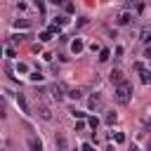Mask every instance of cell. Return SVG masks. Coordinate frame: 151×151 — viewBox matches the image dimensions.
Masks as SVG:
<instances>
[{"mask_svg": "<svg viewBox=\"0 0 151 151\" xmlns=\"http://www.w3.org/2000/svg\"><path fill=\"white\" fill-rule=\"evenodd\" d=\"M50 94H52V99H57V101H61L66 94H64V85H59V83H52L50 85Z\"/></svg>", "mask_w": 151, "mask_h": 151, "instance_id": "7a4b0ae2", "label": "cell"}, {"mask_svg": "<svg viewBox=\"0 0 151 151\" xmlns=\"http://www.w3.org/2000/svg\"><path fill=\"white\" fill-rule=\"evenodd\" d=\"M5 54H7L9 59H14V57H17V50H14V47H5Z\"/></svg>", "mask_w": 151, "mask_h": 151, "instance_id": "7402d4cb", "label": "cell"}, {"mask_svg": "<svg viewBox=\"0 0 151 151\" xmlns=\"http://www.w3.org/2000/svg\"><path fill=\"white\" fill-rule=\"evenodd\" d=\"M87 106H90L92 111H99V109H101V99H99V94H94V97H90V101H87Z\"/></svg>", "mask_w": 151, "mask_h": 151, "instance_id": "ba28073f", "label": "cell"}, {"mask_svg": "<svg viewBox=\"0 0 151 151\" xmlns=\"http://www.w3.org/2000/svg\"><path fill=\"white\" fill-rule=\"evenodd\" d=\"M40 40H42V42H47V40H52V35H50V31H45V33H40Z\"/></svg>", "mask_w": 151, "mask_h": 151, "instance_id": "cb8c5ba5", "label": "cell"}, {"mask_svg": "<svg viewBox=\"0 0 151 151\" xmlns=\"http://www.w3.org/2000/svg\"><path fill=\"white\" fill-rule=\"evenodd\" d=\"M130 151H137V149H134V146H132V149H130Z\"/></svg>", "mask_w": 151, "mask_h": 151, "instance_id": "1f68e13d", "label": "cell"}, {"mask_svg": "<svg viewBox=\"0 0 151 151\" xmlns=\"http://www.w3.org/2000/svg\"><path fill=\"white\" fill-rule=\"evenodd\" d=\"M111 57V50H99V61H109Z\"/></svg>", "mask_w": 151, "mask_h": 151, "instance_id": "5bb4252c", "label": "cell"}, {"mask_svg": "<svg viewBox=\"0 0 151 151\" xmlns=\"http://www.w3.org/2000/svg\"><path fill=\"white\" fill-rule=\"evenodd\" d=\"M83 47H85V42H83L80 38H76V40L71 42V52H73V54H80V52H83Z\"/></svg>", "mask_w": 151, "mask_h": 151, "instance_id": "5b68a950", "label": "cell"}, {"mask_svg": "<svg viewBox=\"0 0 151 151\" xmlns=\"http://www.w3.org/2000/svg\"><path fill=\"white\" fill-rule=\"evenodd\" d=\"M28 149H31V151H42V144H40V139H35V137H28Z\"/></svg>", "mask_w": 151, "mask_h": 151, "instance_id": "30bf717a", "label": "cell"}, {"mask_svg": "<svg viewBox=\"0 0 151 151\" xmlns=\"http://www.w3.org/2000/svg\"><path fill=\"white\" fill-rule=\"evenodd\" d=\"M52 33H59V26H57V24H52V26H50V35H52Z\"/></svg>", "mask_w": 151, "mask_h": 151, "instance_id": "4316f807", "label": "cell"}, {"mask_svg": "<svg viewBox=\"0 0 151 151\" xmlns=\"http://www.w3.org/2000/svg\"><path fill=\"white\" fill-rule=\"evenodd\" d=\"M28 78H31L33 83H40V80H42V73H40V71H33V73H28Z\"/></svg>", "mask_w": 151, "mask_h": 151, "instance_id": "9a60e30c", "label": "cell"}, {"mask_svg": "<svg viewBox=\"0 0 151 151\" xmlns=\"http://www.w3.org/2000/svg\"><path fill=\"white\" fill-rule=\"evenodd\" d=\"M113 94H116V101H118V104H127V101H130V94H132L130 83L123 80L120 85H116V92H113Z\"/></svg>", "mask_w": 151, "mask_h": 151, "instance_id": "6da1fadb", "label": "cell"}, {"mask_svg": "<svg viewBox=\"0 0 151 151\" xmlns=\"http://www.w3.org/2000/svg\"><path fill=\"white\" fill-rule=\"evenodd\" d=\"M87 125H90L92 130H97V125H99V118H97V116H90V118H87Z\"/></svg>", "mask_w": 151, "mask_h": 151, "instance_id": "2e32d148", "label": "cell"}, {"mask_svg": "<svg viewBox=\"0 0 151 151\" xmlns=\"http://www.w3.org/2000/svg\"><path fill=\"white\" fill-rule=\"evenodd\" d=\"M64 7H66V12H68V14H73V12H76V5H73V2H66Z\"/></svg>", "mask_w": 151, "mask_h": 151, "instance_id": "603a6c76", "label": "cell"}, {"mask_svg": "<svg viewBox=\"0 0 151 151\" xmlns=\"http://www.w3.org/2000/svg\"><path fill=\"white\" fill-rule=\"evenodd\" d=\"M17 106L21 109V113H28V101H26L24 94H17Z\"/></svg>", "mask_w": 151, "mask_h": 151, "instance_id": "52a82bcc", "label": "cell"}, {"mask_svg": "<svg viewBox=\"0 0 151 151\" xmlns=\"http://www.w3.org/2000/svg\"><path fill=\"white\" fill-rule=\"evenodd\" d=\"M146 151H151V142H149V146H146Z\"/></svg>", "mask_w": 151, "mask_h": 151, "instance_id": "f1b7e54d", "label": "cell"}, {"mask_svg": "<svg viewBox=\"0 0 151 151\" xmlns=\"http://www.w3.org/2000/svg\"><path fill=\"white\" fill-rule=\"evenodd\" d=\"M142 40L144 42H151V28H142Z\"/></svg>", "mask_w": 151, "mask_h": 151, "instance_id": "ac0fdd59", "label": "cell"}, {"mask_svg": "<svg viewBox=\"0 0 151 151\" xmlns=\"http://www.w3.org/2000/svg\"><path fill=\"white\" fill-rule=\"evenodd\" d=\"M28 26H31L28 19H17V21H14V28H28Z\"/></svg>", "mask_w": 151, "mask_h": 151, "instance_id": "7c38bea8", "label": "cell"}, {"mask_svg": "<svg viewBox=\"0 0 151 151\" xmlns=\"http://www.w3.org/2000/svg\"><path fill=\"white\" fill-rule=\"evenodd\" d=\"M109 76H111V83H116V85H120V83H123V71H120V68H113Z\"/></svg>", "mask_w": 151, "mask_h": 151, "instance_id": "8992f818", "label": "cell"}, {"mask_svg": "<svg viewBox=\"0 0 151 151\" xmlns=\"http://www.w3.org/2000/svg\"><path fill=\"white\" fill-rule=\"evenodd\" d=\"M71 113H73L76 118H85V111H71Z\"/></svg>", "mask_w": 151, "mask_h": 151, "instance_id": "83f0119b", "label": "cell"}, {"mask_svg": "<svg viewBox=\"0 0 151 151\" xmlns=\"http://www.w3.org/2000/svg\"><path fill=\"white\" fill-rule=\"evenodd\" d=\"M38 116H40L42 120H52V111H50V106H47V104H38Z\"/></svg>", "mask_w": 151, "mask_h": 151, "instance_id": "277c9868", "label": "cell"}, {"mask_svg": "<svg viewBox=\"0 0 151 151\" xmlns=\"http://www.w3.org/2000/svg\"><path fill=\"white\" fill-rule=\"evenodd\" d=\"M83 151H97V149H94L90 142H85V144H83Z\"/></svg>", "mask_w": 151, "mask_h": 151, "instance_id": "484cf974", "label": "cell"}, {"mask_svg": "<svg viewBox=\"0 0 151 151\" xmlns=\"http://www.w3.org/2000/svg\"><path fill=\"white\" fill-rule=\"evenodd\" d=\"M142 83H151V71H146V68H142Z\"/></svg>", "mask_w": 151, "mask_h": 151, "instance_id": "e0dca14e", "label": "cell"}, {"mask_svg": "<svg viewBox=\"0 0 151 151\" xmlns=\"http://www.w3.org/2000/svg\"><path fill=\"white\" fill-rule=\"evenodd\" d=\"M104 120H106V125H113V123H116V120H118V116H116V113H113V111H109V113H106V118H104Z\"/></svg>", "mask_w": 151, "mask_h": 151, "instance_id": "4fadbf2b", "label": "cell"}, {"mask_svg": "<svg viewBox=\"0 0 151 151\" xmlns=\"http://www.w3.org/2000/svg\"><path fill=\"white\" fill-rule=\"evenodd\" d=\"M83 92H85L83 87H73V90H68V97H71V99H80Z\"/></svg>", "mask_w": 151, "mask_h": 151, "instance_id": "8fae6325", "label": "cell"}, {"mask_svg": "<svg viewBox=\"0 0 151 151\" xmlns=\"http://www.w3.org/2000/svg\"><path fill=\"white\" fill-rule=\"evenodd\" d=\"M54 144H57V151H68V142H66V134L64 132H57Z\"/></svg>", "mask_w": 151, "mask_h": 151, "instance_id": "3957f363", "label": "cell"}, {"mask_svg": "<svg viewBox=\"0 0 151 151\" xmlns=\"http://www.w3.org/2000/svg\"><path fill=\"white\" fill-rule=\"evenodd\" d=\"M17 71H19V73H26L28 66H26V64H17Z\"/></svg>", "mask_w": 151, "mask_h": 151, "instance_id": "d4e9b609", "label": "cell"}, {"mask_svg": "<svg viewBox=\"0 0 151 151\" xmlns=\"http://www.w3.org/2000/svg\"><path fill=\"white\" fill-rule=\"evenodd\" d=\"M113 142H116V144H123V142H125V134H123V132H113Z\"/></svg>", "mask_w": 151, "mask_h": 151, "instance_id": "d6986e66", "label": "cell"}, {"mask_svg": "<svg viewBox=\"0 0 151 151\" xmlns=\"http://www.w3.org/2000/svg\"><path fill=\"white\" fill-rule=\"evenodd\" d=\"M2 52H5V50H2V47H0V54H2Z\"/></svg>", "mask_w": 151, "mask_h": 151, "instance_id": "4dcf8cb0", "label": "cell"}, {"mask_svg": "<svg viewBox=\"0 0 151 151\" xmlns=\"http://www.w3.org/2000/svg\"><path fill=\"white\" fill-rule=\"evenodd\" d=\"M54 24H57V26H66V24H68V17H57Z\"/></svg>", "mask_w": 151, "mask_h": 151, "instance_id": "ffe728a7", "label": "cell"}, {"mask_svg": "<svg viewBox=\"0 0 151 151\" xmlns=\"http://www.w3.org/2000/svg\"><path fill=\"white\" fill-rule=\"evenodd\" d=\"M130 19H132V14H130V12H120L116 21H118V26H125V24H130Z\"/></svg>", "mask_w": 151, "mask_h": 151, "instance_id": "9c48e42d", "label": "cell"}, {"mask_svg": "<svg viewBox=\"0 0 151 151\" xmlns=\"http://www.w3.org/2000/svg\"><path fill=\"white\" fill-rule=\"evenodd\" d=\"M0 116H2V118L7 116V109H5V97H2V94H0Z\"/></svg>", "mask_w": 151, "mask_h": 151, "instance_id": "44dd1931", "label": "cell"}, {"mask_svg": "<svg viewBox=\"0 0 151 151\" xmlns=\"http://www.w3.org/2000/svg\"><path fill=\"white\" fill-rule=\"evenodd\" d=\"M106 151H113V146H109V149H106Z\"/></svg>", "mask_w": 151, "mask_h": 151, "instance_id": "f546056e", "label": "cell"}]
</instances>
